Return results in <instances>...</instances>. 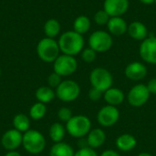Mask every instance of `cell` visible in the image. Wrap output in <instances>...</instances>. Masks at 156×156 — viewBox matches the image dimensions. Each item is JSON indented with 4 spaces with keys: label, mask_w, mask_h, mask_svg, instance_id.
Returning <instances> with one entry per match:
<instances>
[{
    "label": "cell",
    "mask_w": 156,
    "mask_h": 156,
    "mask_svg": "<svg viewBox=\"0 0 156 156\" xmlns=\"http://www.w3.org/2000/svg\"><path fill=\"white\" fill-rule=\"evenodd\" d=\"M100 156H121V154L114 150H105Z\"/></svg>",
    "instance_id": "836d02e7"
},
{
    "label": "cell",
    "mask_w": 156,
    "mask_h": 156,
    "mask_svg": "<svg viewBox=\"0 0 156 156\" xmlns=\"http://www.w3.org/2000/svg\"><path fill=\"white\" fill-rule=\"evenodd\" d=\"M74 154L73 148L64 142L54 144L49 151V156H74Z\"/></svg>",
    "instance_id": "44dd1931"
},
{
    "label": "cell",
    "mask_w": 156,
    "mask_h": 156,
    "mask_svg": "<svg viewBox=\"0 0 156 156\" xmlns=\"http://www.w3.org/2000/svg\"><path fill=\"white\" fill-rule=\"evenodd\" d=\"M115 144L117 149L122 152H131L136 147L137 140L130 133H122L117 137Z\"/></svg>",
    "instance_id": "e0dca14e"
},
{
    "label": "cell",
    "mask_w": 156,
    "mask_h": 156,
    "mask_svg": "<svg viewBox=\"0 0 156 156\" xmlns=\"http://www.w3.org/2000/svg\"><path fill=\"white\" fill-rule=\"evenodd\" d=\"M124 75L127 79L139 81L144 79L147 75V68L146 66L139 61H134L127 65L124 69Z\"/></svg>",
    "instance_id": "5bb4252c"
},
{
    "label": "cell",
    "mask_w": 156,
    "mask_h": 156,
    "mask_svg": "<svg viewBox=\"0 0 156 156\" xmlns=\"http://www.w3.org/2000/svg\"><path fill=\"white\" fill-rule=\"evenodd\" d=\"M149 92L151 94H156V78L151 79L146 85Z\"/></svg>",
    "instance_id": "d6a6232c"
},
{
    "label": "cell",
    "mask_w": 156,
    "mask_h": 156,
    "mask_svg": "<svg viewBox=\"0 0 156 156\" xmlns=\"http://www.w3.org/2000/svg\"><path fill=\"white\" fill-rule=\"evenodd\" d=\"M139 54L145 62L156 65V37H148L143 40Z\"/></svg>",
    "instance_id": "8fae6325"
},
{
    "label": "cell",
    "mask_w": 156,
    "mask_h": 156,
    "mask_svg": "<svg viewBox=\"0 0 156 156\" xmlns=\"http://www.w3.org/2000/svg\"><path fill=\"white\" fill-rule=\"evenodd\" d=\"M81 59L86 63H92L97 57V52L90 48H85L80 52Z\"/></svg>",
    "instance_id": "83f0119b"
},
{
    "label": "cell",
    "mask_w": 156,
    "mask_h": 156,
    "mask_svg": "<svg viewBox=\"0 0 156 156\" xmlns=\"http://www.w3.org/2000/svg\"><path fill=\"white\" fill-rule=\"evenodd\" d=\"M4 156H21L17 151H7Z\"/></svg>",
    "instance_id": "e575fe53"
},
{
    "label": "cell",
    "mask_w": 156,
    "mask_h": 156,
    "mask_svg": "<svg viewBox=\"0 0 156 156\" xmlns=\"http://www.w3.org/2000/svg\"><path fill=\"white\" fill-rule=\"evenodd\" d=\"M13 127L16 131L24 133L30 129V118L24 113L16 114L13 119Z\"/></svg>",
    "instance_id": "603a6c76"
},
{
    "label": "cell",
    "mask_w": 156,
    "mask_h": 156,
    "mask_svg": "<svg viewBox=\"0 0 156 156\" xmlns=\"http://www.w3.org/2000/svg\"><path fill=\"white\" fill-rule=\"evenodd\" d=\"M60 29H61L60 23L56 18L48 19L44 24V27H43L46 37L50 38H55L59 34Z\"/></svg>",
    "instance_id": "cb8c5ba5"
},
{
    "label": "cell",
    "mask_w": 156,
    "mask_h": 156,
    "mask_svg": "<svg viewBox=\"0 0 156 156\" xmlns=\"http://www.w3.org/2000/svg\"><path fill=\"white\" fill-rule=\"evenodd\" d=\"M107 27L110 31V34L117 37L124 35L128 30V25L122 16L111 17L107 24Z\"/></svg>",
    "instance_id": "9a60e30c"
},
{
    "label": "cell",
    "mask_w": 156,
    "mask_h": 156,
    "mask_svg": "<svg viewBox=\"0 0 156 156\" xmlns=\"http://www.w3.org/2000/svg\"><path fill=\"white\" fill-rule=\"evenodd\" d=\"M106 138L107 137L105 132L101 128H95L90 130V132L86 136L88 146L92 149H96L103 145L106 141Z\"/></svg>",
    "instance_id": "2e32d148"
},
{
    "label": "cell",
    "mask_w": 156,
    "mask_h": 156,
    "mask_svg": "<svg viewBox=\"0 0 156 156\" xmlns=\"http://www.w3.org/2000/svg\"><path fill=\"white\" fill-rule=\"evenodd\" d=\"M1 73H2V72H1V69H0V77H1Z\"/></svg>",
    "instance_id": "74e56055"
},
{
    "label": "cell",
    "mask_w": 156,
    "mask_h": 156,
    "mask_svg": "<svg viewBox=\"0 0 156 156\" xmlns=\"http://www.w3.org/2000/svg\"><path fill=\"white\" fill-rule=\"evenodd\" d=\"M56 98L63 102H71L76 101L80 94V85L72 80H62L56 88Z\"/></svg>",
    "instance_id": "5b68a950"
},
{
    "label": "cell",
    "mask_w": 156,
    "mask_h": 156,
    "mask_svg": "<svg viewBox=\"0 0 156 156\" xmlns=\"http://www.w3.org/2000/svg\"><path fill=\"white\" fill-rule=\"evenodd\" d=\"M137 156H153V155H152L151 154H149V153H145V152H144V153H140V154H139Z\"/></svg>",
    "instance_id": "8d00e7d4"
},
{
    "label": "cell",
    "mask_w": 156,
    "mask_h": 156,
    "mask_svg": "<svg viewBox=\"0 0 156 156\" xmlns=\"http://www.w3.org/2000/svg\"><path fill=\"white\" fill-rule=\"evenodd\" d=\"M129 8V0H105L103 9L111 17L122 16Z\"/></svg>",
    "instance_id": "4fadbf2b"
},
{
    "label": "cell",
    "mask_w": 156,
    "mask_h": 156,
    "mask_svg": "<svg viewBox=\"0 0 156 156\" xmlns=\"http://www.w3.org/2000/svg\"><path fill=\"white\" fill-rule=\"evenodd\" d=\"M90 19L87 16H79L73 22V30L80 35H83L90 30Z\"/></svg>",
    "instance_id": "d4e9b609"
},
{
    "label": "cell",
    "mask_w": 156,
    "mask_h": 156,
    "mask_svg": "<svg viewBox=\"0 0 156 156\" xmlns=\"http://www.w3.org/2000/svg\"><path fill=\"white\" fill-rule=\"evenodd\" d=\"M127 32H128L129 36L135 40L143 41L146 37H148V29H147L146 26L140 21L132 22L128 26Z\"/></svg>",
    "instance_id": "ac0fdd59"
},
{
    "label": "cell",
    "mask_w": 156,
    "mask_h": 156,
    "mask_svg": "<svg viewBox=\"0 0 156 156\" xmlns=\"http://www.w3.org/2000/svg\"><path fill=\"white\" fill-rule=\"evenodd\" d=\"M60 49L55 38L43 37L37 45V54L38 58L46 63H53L59 56Z\"/></svg>",
    "instance_id": "3957f363"
},
{
    "label": "cell",
    "mask_w": 156,
    "mask_h": 156,
    "mask_svg": "<svg viewBox=\"0 0 156 156\" xmlns=\"http://www.w3.org/2000/svg\"><path fill=\"white\" fill-rule=\"evenodd\" d=\"M47 113L46 104L41 102L34 103L29 109V118L33 121H39L45 117Z\"/></svg>",
    "instance_id": "484cf974"
},
{
    "label": "cell",
    "mask_w": 156,
    "mask_h": 156,
    "mask_svg": "<svg viewBox=\"0 0 156 156\" xmlns=\"http://www.w3.org/2000/svg\"><path fill=\"white\" fill-rule=\"evenodd\" d=\"M66 127L60 122H54L50 126L48 131L49 137L54 144L62 142L66 135Z\"/></svg>",
    "instance_id": "7402d4cb"
},
{
    "label": "cell",
    "mask_w": 156,
    "mask_h": 156,
    "mask_svg": "<svg viewBox=\"0 0 156 156\" xmlns=\"http://www.w3.org/2000/svg\"><path fill=\"white\" fill-rule=\"evenodd\" d=\"M88 96H89V98H90V101H98L103 96V92L101 91V90H97V89H95V88H93V87H91L90 89V90H89Z\"/></svg>",
    "instance_id": "1f68e13d"
},
{
    "label": "cell",
    "mask_w": 156,
    "mask_h": 156,
    "mask_svg": "<svg viewBox=\"0 0 156 156\" xmlns=\"http://www.w3.org/2000/svg\"><path fill=\"white\" fill-rule=\"evenodd\" d=\"M35 96L38 102L47 104L51 102L56 98V92L54 89L50 88L49 86H42L36 90Z\"/></svg>",
    "instance_id": "ffe728a7"
},
{
    "label": "cell",
    "mask_w": 156,
    "mask_h": 156,
    "mask_svg": "<svg viewBox=\"0 0 156 156\" xmlns=\"http://www.w3.org/2000/svg\"><path fill=\"white\" fill-rule=\"evenodd\" d=\"M103 98L108 105L117 107L118 105H120L123 102L125 96L122 90H120L118 88L112 87L103 93Z\"/></svg>",
    "instance_id": "d6986e66"
},
{
    "label": "cell",
    "mask_w": 156,
    "mask_h": 156,
    "mask_svg": "<svg viewBox=\"0 0 156 156\" xmlns=\"http://www.w3.org/2000/svg\"><path fill=\"white\" fill-rule=\"evenodd\" d=\"M113 44L112 37L110 33L98 30L93 32L89 37V46L97 53H103L111 49Z\"/></svg>",
    "instance_id": "52a82bcc"
},
{
    "label": "cell",
    "mask_w": 156,
    "mask_h": 156,
    "mask_svg": "<svg viewBox=\"0 0 156 156\" xmlns=\"http://www.w3.org/2000/svg\"><path fill=\"white\" fill-rule=\"evenodd\" d=\"M110 18H111V16L108 15V13L104 9L97 11L95 13V15H94V21L99 26L107 25L109 20H110Z\"/></svg>",
    "instance_id": "4316f807"
},
{
    "label": "cell",
    "mask_w": 156,
    "mask_h": 156,
    "mask_svg": "<svg viewBox=\"0 0 156 156\" xmlns=\"http://www.w3.org/2000/svg\"><path fill=\"white\" fill-rule=\"evenodd\" d=\"M154 3H155V4H156V0H155V1H154Z\"/></svg>",
    "instance_id": "f35d334b"
},
{
    "label": "cell",
    "mask_w": 156,
    "mask_h": 156,
    "mask_svg": "<svg viewBox=\"0 0 156 156\" xmlns=\"http://www.w3.org/2000/svg\"><path fill=\"white\" fill-rule=\"evenodd\" d=\"M45 136L37 130L29 129L23 133L22 146L30 154H38L46 148Z\"/></svg>",
    "instance_id": "7a4b0ae2"
},
{
    "label": "cell",
    "mask_w": 156,
    "mask_h": 156,
    "mask_svg": "<svg viewBox=\"0 0 156 156\" xmlns=\"http://www.w3.org/2000/svg\"><path fill=\"white\" fill-rule=\"evenodd\" d=\"M66 131L73 138L81 139L91 130V122L85 115H76L66 122Z\"/></svg>",
    "instance_id": "277c9868"
},
{
    "label": "cell",
    "mask_w": 156,
    "mask_h": 156,
    "mask_svg": "<svg viewBox=\"0 0 156 156\" xmlns=\"http://www.w3.org/2000/svg\"><path fill=\"white\" fill-rule=\"evenodd\" d=\"M91 87L102 91L103 93L112 87L113 77L112 73L104 68H96L90 74Z\"/></svg>",
    "instance_id": "8992f818"
},
{
    "label": "cell",
    "mask_w": 156,
    "mask_h": 156,
    "mask_svg": "<svg viewBox=\"0 0 156 156\" xmlns=\"http://www.w3.org/2000/svg\"><path fill=\"white\" fill-rule=\"evenodd\" d=\"M23 133L16 129H10L6 131L1 138V144L3 148L7 151H16L22 145Z\"/></svg>",
    "instance_id": "7c38bea8"
},
{
    "label": "cell",
    "mask_w": 156,
    "mask_h": 156,
    "mask_svg": "<svg viewBox=\"0 0 156 156\" xmlns=\"http://www.w3.org/2000/svg\"><path fill=\"white\" fill-rule=\"evenodd\" d=\"M139 1L144 5H151V4H154L155 0H139Z\"/></svg>",
    "instance_id": "d590c367"
},
{
    "label": "cell",
    "mask_w": 156,
    "mask_h": 156,
    "mask_svg": "<svg viewBox=\"0 0 156 156\" xmlns=\"http://www.w3.org/2000/svg\"><path fill=\"white\" fill-rule=\"evenodd\" d=\"M120 119V112L117 107L112 105H106L102 107L98 114L97 121L101 126L103 127H112Z\"/></svg>",
    "instance_id": "30bf717a"
},
{
    "label": "cell",
    "mask_w": 156,
    "mask_h": 156,
    "mask_svg": "<svg viewBox=\"0 0 156 156\" xmlns=\"http://www.w3.org/2000/svg\"><path fill=\"white\" fill-rule=\"evenodd\" d=\"M72 112L68 107H61L58 111V118L62 122H67L72 118Z\"/></svg>",
    "instance_id": "f1b7e54d"
},
{
    "label": "cell",
    "mask_w": 156,
    "mask_h": 156,
    "mask_svg": "<svg viewBox=\"0 0 156 156\" xmlns=\"http://www.w3.org/2000/svg\"><path fill=\"white\" fill-rule=\"evenodd\" d=\"M151 93L149 92L146 85L137 84L134 85L128 92L127 100L131 106L134 108H139L144 106L150 98Z\"/></svg>",
    "instance_id": "9c48e42d"
},
{
    "label": "cell",
    "mask_w": 156,
    "mask_h": 156,
    "mask_svg": "<svg viewBox=\"0 0 156 156\" xmlns=\"http://www.w3.org/2000/svg\"><path fill=\"white\" fill-rule=\"evenodd\" d=\"M61 76H59L58 74H57L56 72H52L51 74H49V76L48 77V84L50 88L52 89H56L62 81L61 80Z\"/></svg>",
    "instance_id": "f546056e"
},
{
    "label": "cell",
    "mask_w": 156,
    "mask_h": 156,
    "mask_svg": "<svg viewBox=\"0 0 156 156\" xmlns=\"http://www.w3.org/2000/svg\"><path fill=\"white\" fill-rule=\"evenodd\" d=\"M58 46L60 52L65 55L75 57L83 50L84 38L83 36L74 30L63 33L58 38Z\"/></svg>",
    "instance_id": "6da1fadb"
},
{
    "label": "cell",
    "mask_w": 156,
    "mask_h": 156,
    "mask_svg": "<svg viewBox=\"0 0 156 156\" xmlns=\"http://www.w3.org/2000/svg\"><path fill=\"white\" fill-rule=\"evenodd\" d=\"M78 69V61L73 56L59 55L53 62V70L61 77L72 75Z\"/></svg>",
    "instance_id": "ba28073f"
},
{
    "label": "cell",
    "mask_w": 156,
    "mask_h": 156,
    "mask_svg": "<svg viewBox=\"0 0 156 156\" xmlns=\"http://www.w3.org/2000/svg\"><path fill=\"white\" fill-rule=\"evenodd\" d=\"M74 156H100L96 153L95 149H92L90 147H84V148H80Z\"/></svg>",
    "instance_id": "4dcf8cb0"
}]
</instances>
